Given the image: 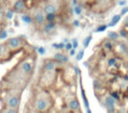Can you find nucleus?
<instances>
[{"mask_svg":"<svg viewBox=\"0 0 128 113\" xmlns=\"http://www.w3.org/2000/svg\"><path fill=\"white\" fill-rule=\"evenodd\" d=\"M37 55L34 51L23 56L10 70L6 73L0 87L15 88L24 90L29 84L35 71Z\"/></svg>","mask_w":128,"mask_h":113,"instance_id":"1","label":"nucleus"},{"mask_svg":"<svg viewBox=\"0 0 128 113\" xmlns=\"http://www.w3.org/2000/svg\"><path fill=\"white\" fill-rule=\"evenodd\" d=\"M54 104L53 96L46 88L37 87L32 91L29 107L39 113H49Z\"/></svg>","mask_w":128,"mask_h":113,"instance_id":"2","label":"nucleus"},{"mask_svg":"<svg viewBox=\"0 0 128 113\" xmlns=\"http://www.w3.org/2000/svg\"><path fill=\"white\" fill-rule=\"evenodd\" d=\"M23 90L15 88L0 87V102L2 106L20 110Z\"/></svg>","mask_w":128,"mask_h":113,"instance_id":"3","label":"nucleus"},{"mask_svg":"<svg viewBox=\"0 0 128 113\" xmlns=\"http://www.w3.org/2000/svg\"><path fill=\"white\" fill-rule=\"evenodd\" d=\"M57 79V71H43L40 70L39 77V86L40 88H50L55 83Z\"/></svg>","mask_w":128,"mask_h":113,"instance_id":"4","label":"nucleus"},{"mask_svg":"<svg viewBox=\"0 0 128 113\" xmlns=\"http://www.w3.org/2000/svg\"><path fill=\"white\" fill-rule=\"evenodd\" d=\"M4 43L7 46V48L15 54L23 50L27 45L26 40L23 36H15V37L8 38Z\"/></svg>","mask_w":128,"mask_h":113,"instance_id":"5","label":"nucleus"},{"mask_svg":"<svg viewBox=\"0 0 128 113\" xmlns=\"http://www.w3.org/2000/svg\"><path fill=\"white\" fill-rule=\"evenodd\" d=\"M32 17V25H34L36 27L40 28L43 24L46 22V14L43 12L42 8H36L34 10L32 13H31Z\"/></svg>","mask_w":128,"mask_h":113,"instance_id":"6","label":"nucleus"},{"mask_svg":"<svg viewBox=\"0 0 128 113\" xmlns=\"http://www.w3.org/2000/svg\"><path fill=\"white\" fill-rule=\"evenodd\" d=\"M14 54L15 53L12 52L7 48L4 42L0 44V63H3V62H6L7 60H11L12 57Z\"/></svg>","mask_w":128,"mask_h":113,"instance_id":"7","label":"nucleus"},{"mask_svg":"<svg viewBox=\"0 0 128 113\" xmlns=\"http://www.w3.org/2000/svg\"><path fill=\"white\" fill-rule=\"evenodd\" d=\"M12 10L16 13H25L26 12L28 6L26 0H15L12 6Z\"/></svg>","mask_w":128,"mask_h":113,"instance_id":"8","label":"nucleus"},{"mask_svg":"<svg viewBox=\"0 0 128 113\" xmlns=\"http://www.w3.org/2000/svg\"><path fill=\"white\" fill-rule=\"evenodd\" d=\"M43 12H45V14H59L60 11V6H58L57 4H55L54 2H48L43 6L42 7Z\"/></svg>","mask_w":128,"mask_h":113,"instance_id":"9","label":"nucleus"},{"mask_svg":"<svg viewBox=\"0 0 128 113\" xmlns=\"http://www.w3.org/2000/svg\"><path fill=\"white\" fill-rule=\"evenodd\" d=\"M56 22H45L40 27V30L42 32L43 34L48 36L53 34V32H54L56 31Z\"/></svg>","mask_w":128,"mask_h":113,"instance_id":"10","label":"nucleus"},{"mask_svg":"<svg viewBox=\"0 0 128 113\" xmlns=\"http://www.w3.org/2000/svg\"><path fill=\"white\" fill-rule=\"evenodd\" d=\"M115 104L116 100L112 96H107L104 99V106L106 107L107 111L109 113L115 112Z\"/></svg>","mask_w":128,"mask_h":113,"instance_id":"11","label":"nucleus"},{"mask_svg":"<svg viewBox=\"0 0 128 113\" xmlns=\"http://www.w3.org/2000/svg\"><path fill=\"white\" fill-rule=\"evenodd\" d=\"M67 106L68 108L73 112H76L80 110V102H79L78 99L76 97H72L67 102Z\"/></svg>","mask_w":128,"mask_h":113,"instance_id":"12","label":"nucleus"},{"mask_svg":"<svg viewBox=\"0 0 128 113\" xmlns=\"http://www.w3.org/2000/svg\"><path fill=\"white\" fill-rule=\"evenodd\" d=\"M54 60H56L58 63H67L70 60V58L65 54L59 52V53H56L54 55Z\"/></svg>","mask_w":128,"mask_h":113,"instance_id":"13","label":"nucleus"},{"mask_svg":"<svg viewBox=\"0 0 128 113\" xmlns=\"http://www.w3.org/2000/svg\"><path fill=\"white\" fill-rule=\"evenodd\" d=\"M21 20L23 23H25L26 25H32L34 21H32V17L30 13H27V12H25V13H22L21 15Z\"/></svg>","mask_w":128,"mask_h":113,"instance_id":"14","label":"nucleus"},{"mask_svg":"<svg viewBox=\"0 0 128 113\" xmlns=\"http://www.w3.org/2000/svg\"><path fill=\"white\" fill-rule=\"evenodd\" d=\"M121 20V15L120 14H117V15H114L113 17H112V20H110V24H108V27H112L114 26H116L118 23L119 21H120Z\"/></svg>","mask_w":128,"mask_h":113,"instance_id":"15","label":"nucleus"},{"mask_svg":"<svg viewBox=\"0 0 128 113\" xmlns=\"http://www.w3.org/2000/svg\"><path fill=\"white\" fill-rule=\"evenodd\" d=\"M95 3H96L98 6H103V7H108L110 6V3H112V0H93Z\"/></svg>","mask_w":128,"mask_h":113,"instance_id":"16","label":"nucleus"},{"mask_svg":"<svg viewBox=\"0 0 128 113\" xmlns=\"http://www.w3.org/2000/svg\"><path fill=\"white\" fill-rule=\"evenodd\" d=\"M107 37L110 40H117L119 38V34L116 32H113V31H110L107 32Z\"/></svg>","mask_w":128,"mask_h":113,"instance_id":"17","label":"nucleus"},{"mask_svg":"<svg viewBox=\"0 0 128 113\" xmlns=\"http://www.w3.org/2000/svg\"><path fill=\"white\" fill-rule=\"evenodd\" d=\"M81 92H82V98L84 100V105H85V108L86 109H89L90 108V102H89V100H88L87 96H86V94H85V90L84 88L82 87V90H81Z\"/></svg>","mask_w":128,"mask_h":113,"instance_id":"18","label":"nucleus"},{"mask_svg":"<svg viewBox=\"0 0 128 113\" xmlns=\"http://www.w3.org/2000/svg\"><path fill=\"white\" fill-rule=\"evenodd\" d=\"M0 113H18V110L11 109V108L2 106L1 109H0Z\"/></svg>","mask_w":128,"mask_h":113,"instance_id":"19","label":"nucleus"},{"mask_svg":"<svg viewBox=\"0 0 128 113\" xmlns=\"http://www.w3.org/2000/svg\"><path fill=\"white\" fill-rule=\"evenodd\" d=\"M14 12L12 10V8H10V9H7L4 11V18L6 20H12V18H13V16H14Z\"/></svg>","mask_w":128,"mask_h":113,"instance_id":"20","label":"nucleus"},{"mask_svg":"<svg viewBox=\"0 0 128 113\" xmlns=\"http://www.w3.org/2000/svg\"><path fill=\"white\" fill-rule=\"evenodd\" d=\"M57 14H52V13H49V14H46V22H55L57 18Z\"/></svg>","mask_w":128,"mask_h":113,"instance_id":"21","label":"nucleus"},{"mask_svg":"<svg viewBox=\"0 0 128 113\" xmlns=\"http://www.w3.org/2000/svg\"><path fill=\"white\" fill-rule=\"evenodd\" d=\"M91 40H92V35H88L87 37L84 38V41H82V45H84V48H87L90 46V43Z\"/></svg>","mask_w":128,"mask_h":113,"instance_id":"22","label":"nucleus"},{"mask_svg":"<svg viewBox=\"0 0 128 113\" xmlns=\"http://www.w3.org/2000/svg\"><path fill=\"white\" fill-rule=\"evenodd\" d=\"M8 39V32L6 29H0V40H7Z\"/></svg>","mask_w":128,"mask_h":113,"instance_id":"23","label":"nucleus"},{"mask_svg":"<svg viewBox=\"0 0 128 113\" xmlns=\"http://www.w3.org/2000/svg\"><path fill=\"white\" fill-rule=\"evenodd\" d=\"M52 48L57 50H62L65 48V43H54L52 44Z\"/></svg>","mask_w":128,"mask_h":113,"instance_id":"24","label":"nucleus"},{"mask_svg":"<svg viewBox=\"0 0 128 113\" xmlns=\"http://www.w3.org/2000/svg\"><path fill=\"white\" fill-rule=\"evenodd\" d=\"M116 63H117V60H116V58H114V57H110V58H109L108 60H107V65H108V67H113V66L116 65Z\"/></svg>","mask_w":128,"mask_h":113,"instance_id":"25","label":"nucleus"},{"mask_svg":"<svg viewBox=\"0 0 128 113\" xmlns=\"http://www.w3.org/2000/svg\"><path fill=\"white\" fill-rule=\"evenodd\" d=\"M104 48L106 50L110 51V50L112 49V48H113V45H112V43L110 40H106L104 42Z\"/></svg>","mask_w":128,"mask_h":113,"instance_id":"26","label":"nucleus"},{"mask_svg":"<svg viewBox=\"0 0 128 113\" xmlns=\"http://www.w3.org/2000/svg\"><path fill=\"white\" fill-rule=\"evenodd\" d=\"M74 12H75V13L76 15H81L82 12V6H80V4H77V6H76L75 7H74Z\"/></svg>","mask_w":128,"mask_h":113,"instance_id":"27","label":"nucleus"},{"mask_svg":"<svg viewBox=\"0 0 128 113\" xmlns=\"http://www.w3.org/2000/svg\"><path fill=\"white\" fill-rule=\"evenodd\" d=\"M108 28V26L107 25H102V26H99L98 28L96 29V32H104L106 29Z\"/></svg>","mask_w":128,"mask_h":113,"instance_id":"28","label":"nucleus"},{"mask_svg":"<svg viewBox=\"0 0 128 113\" xmlns=\"http://www.w3.org/2000/svg\"><path fill=\"white\" fill-rule=\"evenodd\" d=\"M4 6H3V4L0 3V20H2L3 18H4Z\"/></svg>","mask_w":128,"mask_h":113,"instance_id":"29","label":"nucleus"},{"mask_svg":"<svg viewBox=\"0 0 128 113\" xmlns=\"http://www.w3.org/2000/svg\"><path fill=\"white\" fill-rule=\"evenodd\" d=\"M84 50L82 49V50H80V51L78 52V54H76V60H81L84 58Z\"/></svg>","mask_w":128,"mask_h":113,"instance_id":"30","label":"nucleus"},{"mask_svg":"<svg viewBox=\"0 0 128 113\" xmlns=\"http://www.w3.org/2000/svg\"><path fill=\"white\" fill-rule=\"evenodd\" d=\"M37 53L40 55H44L46 54V48H43V46H39L37 48Z\"/></svg>","mask_w":128,"mask_h":113,"instance_id":"31","label":"nucleus"},{"mask_svg":"<svg viewBox=\"0 0 128 113\" xmlns=\"http://www.w3.org/2000/svg\"><path fill=\"white\" fill-rule=\"evenodd\" d=\"M119 36H121V37H123V38L128 37V32L126 29H121L120 32H119Z\"/></svg>","mask_w":128,"mask_h":113,"instance_id":"32","label":"nucleus"},{"mask_svg":"<svg viewBox=\"0 0 128 113\" xmlns=\"http://www.w3.org/2000/svg\"><path fill=\"white\" fill-rule=\"evenodd\" d=\"M72 46H73V48L74 49H76L77 48H78V41H77L76 39H73V40H72Z\"/></svg>","mask_w":128,"mask_h":113,"instance_id":"33","label":"nucleus"},{"mask_svg":"<svg viewBox=\"0 0 128 113\" xmlns=\"http://www.w3.org/2000/svg\"><path fill=\"white\" fill-rule=\"evenodd\" d=\"M65 49L67 50V51H70V50H71L72 48H73V46H72V44L70 42H67L66 44H65Z\"/></svg>","mask_w":128,"mask_h":113,"instance_id":"34","label":"nucleus"},{"mask_svg":"<svg viewBox=\"0 0 128 113\" xmlns=\"http://www.w3.org/2000/svg\"><path fill=\"white\" fill-rule=\"evenodd\" d=\"M128 12V6H126V7H124L122 10H121V12H120V15L121 16H123V15H124V14H126V13Z\"/></svg>","mask_w":128,"mask_h":113,"instance_id":"35","label":"nucleus"},{"mask_svg":"<svg viewBox=\"0 0 128 113\" xmlns=\"http://www.w3.org/2000/svg\"><path fill=\"white\" fill-rule=\"evenodd\" d=\"M26 113H39V112H36V111L32 110L29 106H26Z\"/></svg>","mask_w":128,"mask_h":113,"instance_id":"36","label":"nucleus"},{"mask_svg":"<svg viewBox=\"0 0 128 113\" xmlns=\"http://www.w3.org/2000/svg\"><path fill=\"white\" fill-rule=\"evenodd\" d=\"M126 3H127V1H126V0H121V1H119V2H118V4L120 6H126Z\"/></svg>","mask_w":128,"mask_h":113,"instance_id":"37","label":"nucleus"},{"mask_svg":"<svg viewBox=\"0 0 128 113\" xmlns=\"http://www.w3.org/2000/svg\"><path fill=\"white\" fill-rule=\"evenodd\" d=\"M75 54H76V49L72 48L71 50H70V56H74Z\"/></svg>","mask_w":128,"mask_h":113,"instance_id":"38","label":"nucleus"},{"mask_svg":"<svg viewBox=\"0 0 128 113\" xmlns=\"http://www.w3.org/2000/svg\"><path fill=\"white\" fill-rule=\"evenodd\" d=\"M73 26H76V27H77V26H80V23H79L78 20H74V21H73Z\"/></svg>","mask_w":128,"mask_h":113,"instance_id":"39","label":"nucleus"},{"mask_svg":"<svg viewBox=\"0 0 128 113\" xmlns=\"http://www.w3.org/2000/svg\"><path fill=\"white\" fill-rule=\"evenodd\" d=\"M77 4H78V0H72V6L75 7L76 6H77Z\"/></svg>","mask_w":128,"mask_h":113,"instance_id":"40","label":"nucleus"},{"mask_svg":"<svg viewBox=\"0 0 128 113\" xmlns=\"http://www.w3.org/2000/svg\"><path fill=\"white\" fill-rule=\"evenodd\" d=\"M124 26H128V16L126 17V18H124Z\"/></svg>","mask_w":128,"mask_h":113,"instance_id":"41","label":"nucleus"},{"mask_svg":"<svg viewBox=\"0 0 128 113\" xmlns=\"http://www.w3.org/2000/svg\"><path fill=\"white\" fill-rule=\"evenodd\" d=\"M86 111H87V113H92V112H91V110L90 109V108H89V109H86Z\"/></svg>","mask_w":128,"mask_h":113,"instance_id":"42","label":"nucleus"}]
</instances>
